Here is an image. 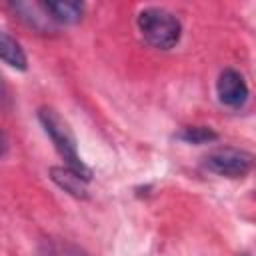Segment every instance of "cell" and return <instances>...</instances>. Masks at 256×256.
<instances>
[{
    "label": "cell",
    "mask_w": 256,
    "mask_h": 256,
    "mask_svg": "<svg viewBox=\"0 0 256 256\" xmlns=\"http://www.w3.org/2000/svg\"><path fill=\"white\" fill-rule=\"evenodd\" d=\"M38 120L44 128V132L50 136L54 148L58 150V154L64 158L66 166L74 172H78L80 176H84L86 180L92 178V170L82 162L80 154H78V144H76V136L70 128V124L54 110V108H40L38 110Z\"/></svg>",
    "instance_id": "6da1fadb"
},
{
    "label": "cell",
    "mask_w": 256,
    "mask_h": 256,
    "mask_svg": "<svg viewBox=\"0 0 256 256\" xmlns=\"http://www.w3.org/2000/svg\"><path fill=\"white\" fill-rule=\"evenodd\" d=\"M138 30L142 34V38L158 50H170L180 42L182 36V24L176 18V14H172L166 8H158V6H150L144 8L138 14Z\"/></svg>",
    "instance_id": "7a4b0ae2"
},
{
    "label": "cell",
    "mask_w": 256,
    "mask_h": 256,
    "mask_svg": "<svg viewBox=\"0 0 256 256\" xmlns=\"http://www.w3.org/2000/svg\"><path fill=\"white\" fill-rule=\"evenodd\" d=\"M204 166L224 178H244L254 166V156L248 150L224 146L208 152L204 156Z\"/></svg>",
    "instance_id": "3957f363"
},
{
    "label": "cell",
    "mask_w": 256,
    "mask_h": 256,
    "mask_svg": "<svg viewBox=\"0 0 256 256\" xmlns=\"http://www.w3.org/2000/svg\"><path fill=\"white\" fill-rule=\"evenodd\" d=\"M216 94L220 104L228 108H240L248 100V86L244 76L232 68L222 70L216 80Z\"/></svg>",
    "instance_id": "277c9868"
},
{
    "label": "cell",
    "mask_w": 256,
    "mask_h": 256,
    "mask_svg": "<svg viewBox=\"0 0 256 256\" xmlns=\"http://www.w3.org/2000/svg\"><path fill=\"white\" fill-rule=\"evenodd\" d=\"M50 180L74 198H88V180L68 166H52L48 170Z\"/></svg>",
    "instance_id": "5b68a950"
},
{
    "label": "cell",
    "mask_w": 256,
    "mask_h": 256,
    "mask_svg": "<svg viewBox=\"0 0 256 256\" xmlns=\"http://www.w3.org/2000/svg\"><path fill=\"white\" fill-rule=\"evenodd\" d=\"M50 20L58 24H76L84 16V4L74 0H48L40 4Z\"/></svg>",
    "instance_id": "8992f818"
},
{
    "label": "cell",
    "mask_w": 256,
    "mask_h": 256,
    "mask_svg": "<svg viewBox=\"0 0 256 256\" xmlns=\"http://www.w3.org/2000/svg\"><path fill=\"white\" fill-rule=\"evenodd\" d=\"M0 60L16 70H26V66H28L24 48L6 30H0Z\"/></svg>",
    "instance_id": "52a82bcc"
},
{
    "label": "cell",
    "mask_w": 256,
    "mask_h": 256,
    "mask_svg": "<svg viewBox=\"0 0 256 256\" xmlns=\"http://www.w3.org/2000/svg\"><path fill=\"white\" fill-rule=\"evenodd\" d=\"M38 256H90L86 250L78 248L76 244L62 242V240H46L38 248Z\"/></svg>",
    "instance_id": "ba28073f"
},
{
    "label": "cell",
    "mask_w": 256,
    "mask_h": 256,
    "mask_svg": "<svg viewBox=\"0 0 256 256\" xmlns=\"http://www.w3.org/2000/svg\"><path fill=\"white\" fill-rule=\"evenodd\" d=\"M176 138L186 144H210L218 140V132L208 126H186L176 134Z\"/></svg>",
    "instance_id": "9c48e42d"
},
{
    "label": "cell",
    "mask_w": 256,
    "mask_h": 256,
    "mask_svg": "<svg viewBox=\"0 0 256 256\" xmlns=\"http://www.w3.org/2000/svg\"><path fill=\"white\" fill-rule=\"evenodd\" d=\"M10 102H12V98H10V88H8V84L4 82V78H2V74H0V104L10 106Z\"/></svg>",
    "instance_id": "30bf717a"
},
{
    "label": "cell",
    "mask_w": 256,
    "mask_h": 256,
    "mask_svg": "<svg viewBox=\"0 0 256 256\" xmlns=\"http://www.w3.org/2000/svg\"><path fill=\"white\" fill-rule=\"evenodd\" d=\"M6 152H8V138H6V134L0 130V158H2Z\"/></svg>",
    "instance_id": "8fae6325"
}]
</instances>
